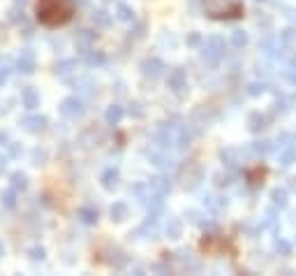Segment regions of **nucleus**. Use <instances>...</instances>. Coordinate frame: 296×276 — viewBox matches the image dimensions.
Instances as JSON below:
<instances>
[{
	"label": "nucleus",
	"mask_w": 296,
	"mask_h": 276,
	"mask_svg": "<svg viewBox=\"0 0 296 276\" xmlns=\"http://www.w3.org/2000/svg\"><path fill=\"white\" fill-rule=\"evenodd\" d=\"M74 14L72 0H37V21L49 28L65 26Z\"/></svg>",
	"instance_id": "f257e3e1"
},
{
	"label": "nucleus",
	"mask_w": 296,
	"mask_h": 276,
	"mask_svg": "<svg viewBox=\"0 0 296 276\" xmlns=\"http://www.w3.org/2000/svg\"><path fill=\"white\" fill-rule=\"evenodd\" d=\"M204 10L211 19H236L243 14V7L231 0H204Z\"/></svg>",
	"instance_id": "f03ea898"
},
{
	"label": "nucleus",
	"mask_w": 296,
	"mask_h": 276,
	"mask_svg": "<svg viewBox=\"0 0 296 276\" xmlns=\"http://www.w3.org/2000/svg\"><path fill=\"white\" fill-rule=\"evenodd\" d=\"M225 51H227L225 37H220V35H211V37L202 45V61L209 63V65H218V63L225 58Z\"/></svg>",
	"instance_id": "7ed1b4c3"
},
{
	"label": "nucleus",
	"mask_w": 296,
	"mask_h": 276,
	"mask_svg": "<svg viewBox=\"0 0 296 276\" xmlns=\"http://www.w3.org/2000/svg\"><path fill=\"white\" fill-rule=\"evenodd\" d=\"M202 179H204V170H202L199 163L185 161L181 167H178V181L183 183L185 190H194V188L202 183Z\"/></svg>",
	"instance_id": "20e7f679"
},
{
	"label": "nucleus",
	"mask_w": 296,
	"mask_h": 276,
	"mask_svg": "<svg viewBox=\"0 0 296 276\" xmlns=\"http://www.w3.org/2000/svg\"><path fill=\"white\" fill-rule=\"evenodd\" d=\"M58 111H61V116L67 119V121H77V119H81L86 114V105H83V100L77 98V95H67V98L61 100Z\"/></svg>",
	"instance_id": "39448f33"
},
{
	"label": "nucleus",
	"mask_w": 296,
	"mask_h": 276,
	"mask_svg": "<svg viewBox=\"0 0 296 276\" xmlns=\"http://www.w3.org/2000/svg\"><path fill=\"white\" fill-rule=\"evenodd\" d=\"M167 86H169V91L174 95H178V98H185L187 95V74L183 67H174V70L169 72V77H167Z\"/></svg>",
	"instance_id": "423d86ee"
},
{
	"label": "nucleus",
	"mask_w": 296,
	"mask_h": 276,
	"mask_svg": "<svg viewBox=\"0 0 296 276\" xmlns=\"http://www.w3.org/2000/svg\"><path fill=\"white\" fill-rule=\"evenodd\" d=\"M46 126H49V119H46V116H39V114H30V116H23L21 119V128L30 135L44 133Z\"/></svg>",
	"instance_id": "0eeeda50"
},
{
	"label": "nucleus",
	"mask_w": 296,
	"mask_h": 276,
	"mask_svg": "<svg viewBox=\"0 0 296 276\" xmlns=\"http://www.w3.org/2000/svg\"><path fill=\"white\" fill-rule=\"evenodd\" d=\"M139 67H141V74L146 79H160L167 72V65L160 58H146V61H141Z\"/></svg>",
	"instance_id": "6e6552de"
},
{
	"label": "nucleus",
	"mask_w": 296,
	"mask_h": 276,
	"mask_svg": "<svg viewBox=\"0 0 296 276\" xmlns=\"http://www.w3.org/2000/svg\"><path fill=\"white\" fill-rule=\"evenodd\" d=\"M17 70L21 72V74H33L35 72V51L33 49H21V54H19L17 58Z\"/></svg>",
	"instance_id": "1a4fd4ad"
},
{
	"label": "nucleus",
	"mask_w": 296,
	"mask_h": 276,
	"mask_svg": "<svg viewBox=\"0 0 296 276\" xmlns=\"http://www.w3.org/2000/svg\"><path fill=\"white\" fill-rule=\"evenodd\" d=\"M134 237H148V239H155L158 237V216L155 214H148V218L141 223V225L134 230Z\"/></svg>",
	"instance_id": "9d476101"
},
{
	"label": "nucleus",
	"mask_w": 296,
	"mask_h": 276,
	"mask_svg": "<svg viewBox=\"0 0 296 276\" xmlns=\"http://www.w3.org/2000/svg\"><path fill=\"white\" fill-rule=\"evenodd\" d=\"M148 186H151V190L158 195H169L171 193V179L167 177V174H155V177L148 179Z\"/></svg>",
	"instance_id": "9b49d317"
},
{
	"label": "nucleus",
	"mask_w": 296,
	"mask_h": 276,
	"mask_svg": "<svg viewBox=\"0 0 296 276\" xmlns=\"http://www.w3.org/2000/svg\"><path fill=\"white\" fill-rule=\"evenodd\" d=\"M206 111H209V109H206L204 105L197 107V109L192 111V119H190V121H192V126L197 128V130H206V128L213 123V114H206Z\"/></svg>",
	"instance_id": "f8f14e48"
},
{
	"label": "nucleus",
	"mask_w": 296,
	"mask_h": 276,
	"mask_svg": "<svg viewBox=\"0 0 296 276\" xmlns=\"http://www.w3.org/2000/svg\"><path fill=\"white\" fill-rule=\"evenodd\" d=\"M95 40H97V33L90 30V28H81V30H77V35H74V42H77V47L81 51L90 49V47L95 45Z\"/></svg>",
	"instance_id": "ddd939ff"
},
{
	"label": "nucleus",
	"mask_w": 296,
	"mask_h": 276,
	"mask_svg": "<svg viewBox=\"0 0 296 276\" xmlns=\"http://www.w3.org/2000/svg\"><path fill=\"white\" fill-rule=\"evenodd\" d=\"M100 181H102V188H105V190L114 193L116 188H118V183H121V172L116 170V167H109V170H105V172H102V177H100Z\"/></svg>",
	"instance_id": "4468645a"
},
{
	"label": "nucleus",
	"mask_w": 296,
	"mask_h": 276,
	"mask_svg": "<svg viewBox=\"0 0 296 276\" xmlns=\"http://www.w3.org/2000/svg\"><path fill=\"white\" fill-rule=\"evenodd\" d=\"M21 100H23V107L30 111H35L39 107V91L35 86H26L21 93Z\"/></svg>",
	"instance_id": "2eb2a0df"
},
{
	"label": "nucleus",
	"mask_w": 296,
	"mask_h": 276,
	"mask_svg": "<svg viewBox=\"0 0 296 276\" xmlns=\"http://www.w3.org/2000/svg\"><path fill=\"white\" fill-rule=\"evenodd\" d=\"M146 155H148V161H151V165L160 167V170H171V167H174L169 155L160 153V151H146Z\"/></svg>",
	"instance_id": "dca6fc26"
},
{
	"label": "nucleus",
	"mask_w": 296,
	"mask_h": 276,
	"mask_svg": "<svg viewBox=\"0 0 296 276\" xmlns=\"http://www.w3.org/2000/svg\"><path fill=\"white\" fill-rule=\"evenodd\" d=\"M165 195H158V193H153L151 190V195H148V200H146V209H148V214H155V216H160L162 211H165Z\"/></svg>",
	"instance_id": "f3484780"
},
{
	"label": "nucleus",
	"mask_w": 296,
	"mask_h": 276,
	"mask_svg": "<svg viewBox=\"0 0 296 276\" xmlns=\"http://www.w3.org/2000/svg\"><path fill=\"white\" fill-rule=\"evenodd\" d=\"M220 161L225 163V167L236 170V167L241 165V151L238 149H225L222 153H220Z\"/></svg>",
	"instance_id": "a211bd4d"
},
{
	"label": "nucleus",
	"mask_w": 296,
	"mask_h": 276,
	"mask_svg": "<svg viewBox=\"0 0 296 276\" xmlns=\"http://www.w3.org/2000/svg\"><path fill=\"white\" fill-rule=\"evenodd\" d=\"M266 123H269V119H266L262 111H253V114L248 116V128H250L253 133H262L264 128H266Z\"/></svg>",
	"instance_id": "6ab92c4d"
},
{
	"label": "nucleus",
	"mask_w": 296,
	"mask_h": 276,
	"mask_svg": "<svg viewBox=\"0 0 296 276\" xmlns=\"http://www.w3.org/2000/svg\"><path fill=\"white\" fill-rule=\"evenodd\" d=\"M109 216H111V221L123 223L127 216H130V207H127L125 202H114V205H111V209H109Z\"/></svg>",
	"instance_id": "aec40b11"
},
{
	"label": "nucleus",
	"mask_w": 296,
	"mask_h": 276,
	"mask_svg": "<svg viewBox=\"0 0 296 276\" xmlns=\"http://www.w3.org/2000/svg\"><path fill=\"white\" fill-rule=\"evenodd\" d=\"M74 70H77V61H72V58H65V61L56 63V74H58L61 79H67Z\"/></svg>",
	"instance_id": "412c9836"
},
{
	"label": "nucleus",
	"mask_w": 296,
	"mask_h": 276,
	"mask_svg": "<svg viewBox=\"0 0 296 276\" xmlns=\"http://www.w3.org/2000/svg\"><path fill=\"white\" fill-rule=\"evenodd\" d=\"M273 146H275L273 142L262 139V142H253V144H250V149H248V151H250L253 155H257V158H262V155H269L271 151H273Z\"/></svg>",
	"instance_id": "4be33fe9"
},
{
	"label": "nucleus",
	"mask_w": 296,
	"mask_h": 276,
	"mask_svg": "<svg viewBox=\"0 0 296 276\" xmlns=\"http://www.w3.org/2000/svg\"><path fill=\"white\" fill-rule=\"evenodd\" d=\"M123 114H125V109H123L121 105H111L107 107V114H105V121L109 123V126H118L123 119Z\"/></svg>",
	"instance_id": "5701e85b"
},
{
	"label": "nucleus",
	"mask_w": 296,
	"mask_h": 276,
	"mask_svg": "<svg viewBox=\"0 0 296 276\" xmlns=\"http://www.w3.org/2000/svg\"><path fill=\"white\" fill-rule=\"evenodd\" d=\"M83 61H86V65H90V67H100V65H105V54L102 51H90V49H86L83 51Z\"/></svg>",
	"instance_id": "b1692460"
},
{
	"label": "nucleus",
	"mask_w": 296,
	"mask_h": 276,
	"mask_svg": "<svg viewBox=\"0 0 296 276\" xmlns=\"http://www.w3.org/2000/svg\"><path fill=\"white\" fill-rule=\"evenodd\" d=\"M10 183H12V188H14V190H21V193H23V190L28 188V174H26V172H21V170L12 172V174H10Z\"/></svg>",
	"instance_id": "393cba45"
},
{
	"label": "nucleus",
	"mask_w": 296,
	"mask_h": 276,
	"mask_svg": "<svg viewBox=\"0 0 296 276\" xmlns=\"http://www.w3.org/2000/svg\"><path fill=\"white\" fill-rule=\"evenodd\" d=\"M116 19H118V21H125V23L134 21V10H132L130 5H125V3H118V5H116Z\"/></svg>",
	"instance_id": "a878e982"
},
{
	"label": "nucleus",
	"mask_w": 296,
	"mask_h": 276,
	"mask_svg": "<svg viewBox=\"0 0 296 276\" xmlns=\"http://www.w3.org/2000/svg\"><path fill=\"white\" fill-rule=\"evenodd\" d=\"M77 216L81 218V223H86V225H95V223H97V209H93V207H81V209L77 211Z\"/></svg>",
	"instance_id": "bb28decb"
},
{
	"label": "nucleus",
	"mask_w": 296,
	"mask_h": 276,
	"mask_svg": "<svg viewBox=\"0 0 296 276\" xmlns=\"http://www.w3.org/2000/svg\"><path fill=\"white\" fill-rule=\"evenodd\" d=\"M296 163V146H285V149L280 151V165L282 167H289V165H294Z\"/></svg>",
	"instance_id": "cd10ccee"
},
{
	"label": "nucleus",
	"mask_w": 296,
	"mask_h": 276,
	"mask_svg": "<svg viewBox=\"0 0 296 276\" xmlns=\"http://www.w3.org/2000/svg\"><path fill=\"white\" fill-rule=\"evenodd\" d=\"M17 193L19 190H14V188H7V190L0 193V202H3L5 209H14V207H17Z\"/></svg>",
	"instance_id": "c85d7f7f"
},
{
	"label": "nucleus",
	"mask_w": 296,
	"mask_h": 276,
	"mask_svg": "<svg viewBox=\"0 0 296 276\" xmlns=\"http://www.w3.org/2000/svg\"><path fill=\"white\" fill-rule=\"evenodd\" d=\"M167 237L169 239H181L183 234V223L178 221V218H169V223H167Z\"/></svg>",
	"instance_id": "c756f323"
},
{
	"label": "nucleus",
	"mask_w": 296,
	"mask_h": 276,
	"mask_svg": "<svg viewBox=\"0 0 296 276\" xmlns=\"http://www.w3.org/2000/svg\"><path fill=\"white\" fill-rule=\"evenodd\" d=\"M271 202H273V207L285 209L287 207V190L285 188H273V190H271Z\"/></svg>",
	"instance_id": "7c9ffc66"
},
{
	"label": "nucleus",
	"mask_w": 296,
	"mask_h": 276,
	"mask_svg": "<svg viewBox=\"0 0 296 276\" xmlns=\"http://www.w3.org/2000/svg\"><path fill=\"white\" fill-rule=\"evenodd\" d=\"M90 19H93L95 26L100 28H109L111 26V14H107L105 10H95L93 14H90Z\"/></svg>",
	"instance_id": "2f4dec72"
},
{
	"label": "nucleus",
	"mask_w": 296,
	"mask_h": 276,
	"mask_svg": "<svg viewBox=\"0 0 296 276\" xmlns=\"http://www.w3.org/2000/svg\"><path fill=\"white\" fill-rule=\"evenodd\" d=\"M204 202H206V207H209L211 211H215V214H218V211H222L227 207V198H213V195H206V198H204Z\"/></svg>",
	"instance_id": "473e14b6"
},
{
	"label": "nucleus",
	"mask_w": 296,
	"mask_h": 276,
	"mask_svg": "<svg viewBox=\"0 0 296 276\" xmlns=\"http://www.w3.org/2000/svg\"><path fill=\"white\" fill-rule=\"evenodd\" d=\"M176 255H178V260L183 262V267H185V269H194V271L199 269V262H194V260H192V253L187 249H181Z\"/></svg>",
	"instance_id": "72a5a7b5"
},
{
	"label": "nucleus",
	"mask_w": 296,
	"mask_h": 276,
	"mask_svg": "<svg viewBox=\"0 0 296 276\" xmlns=\"http://www.w3.org/2000/svg\"><path fill=\"white\" fill-rule=\"evenodd\" d=\"M46 161H49V153L44 149H39V146H35L33 151H30V163H33L35 167H39V165H46Z\"/></svg>",
	"instance_id": "f704fd0d"
},
{
	"label": "nucleus",
	"mask_w": 296,
	"mask_h": 276,
	"mask_svg": "<svg viewBox=\"0 0 296 276\" xmlns=\"http://www.w3.org/2000/svg\"><path fill=\"white\" fill-rule=\"evenodd\" d=\"M231 45H234L236 49H243V47L248 45V33L245 30H241V28L231 30Z\"/></svg>",
	"instance_id": "c9c22d12"
},
{
	"label": "nucleus",
	"mask_w": 296,
	"mask_h": 276,
	"mask_svg": "<svg viewBox=\"0 0 296 276\" xmlns=\"http://www.w3.org/2000/svg\"><path fill=\"white\" fill-rule=\"evenodd\" d=\"M7 21L10 23H26V14H23L21 5H14L10 12H7Z\"/></svg>",
	"instance_id": "e433bc0d"
},
{
	"label": "nucleus",
	"mask_w": 296,
	"mask_h": 276,
	"mask_svg": "<svg viewBox=\"0 0 296 276\" xmlns=\"http://www.w3.org/2000/svg\"><path fill=\"white\" fill-rule=\"evenodd\" d=\"M148 183H134V186L130 188V193L132 195H137V200L141 202V205H146V200H148Z\"/></svg>",
	"instance_id": "4c0bfd02"
},
{
	"label": "nucleus",
	"mask_w": 296,
	"mask_h": 276,
	"mask_svg": "<svg viewBox=\"0 0 296 276\" xmlns=\"http://www.w3.org/2000/svg\"><path fill=\"white\" fill-rule=\"evenodd\" d=\"M266 89H269V86L264 82H250L248 84V95H250V98H257V95L266 93Z\"/></svg>",
	"instance_id": "58836bf2"
},
{
	"label": "nucleus",
	"mask_w": 296,
	"mask_h": 276,
	"mask_svg": "<svg viewBox=\"0 0 296 276\" xmlns=\"http://www.w3.org/2000/svg\"><path fill=\"white\" fill-rule=\"evenodd\" d=\"M296 42V28H287L280 33V45L282 47H291Z\"/></svg>",
	"instance_id": "ea45409f"
},
{
	"label": "nucleus",
	"mask_w": 296,
	"mask_h": 276,
	"mask_svg": "<svg viewBox=\"0 0 296 276\" xmlns=\"http://www.w3.org/2000/svg\"><path fill=\"white\" fill-rule=\"evenodd\" d=\"M130 116L132 119H143L146 116V109H143V102H139V100H132L130 102Z\"/></svg>",
	"instance_id": "a19ab883"
},
{
	"label": "nucleus",
	"mask_w": 296,
	"mask_h": 276,
	"mask_svg": "<svg viewBox=\"0 0 296 276\" xmlns=\"http://www.w3.org/2000/svg\"><path fill=\"white\" fill-rule=\"evenodd\" d=\"M28 258L33 260V262H42L46 258V249L44 246H33V249H28Z\"/></svg>",
	"instance_id": "79ce46f5"
},
{
	"label": "nucleus",
	"mask_w": 296,
	"mask_h": 276,
	"mask_svg": "<svg viewBox=\"0 0 296 276\" xmlns=\"http://www.w3.org/2000/svg\"><path fill=\"white\" fill-rule=\"evenodd\" d=\"M185 218H187L190 223H194V225H202V223L206 221V216H204L202 211H197V209H187V211H185Z\"/></svg>",
	"instance_id": "37998d69"
},
{
	"label": "nucleus",
	"mask_w": 296,
	"mask_h": 276,
	"mask_svg": "<svg viewBox=\"0 0 296 276\" xmlns=\"http://www.w3.org/2000/svg\"><path fill=\"white\" fill-rule=\"evenodd\" d=\"M275 251H278L280 255H289L291 253L289 242H285V239H275Z\"/></svg>",
	"instance_id": "c03bdc74"
},
{
	"label": "nucleus",
	"mask_w": 296,
	"mask_h": 276,
	"mask_svg": "<svg viewBox=\"0 0 296 276\" xmlns=\"http://www.w3.org/2000/svg\"><path fill=\"white\" fill-rule=\"evenodd\" d=\"M7 149H10V158H21L23 155V146L21 144H7Z\"/></svg>",
	"instance_id": "a18cd8bd"
},
{
	"label": "nucleus",
	"mask_w": 296,
	"mask_h": 276,
	"mask_svg": "<svg viewBox=\"0 0 296 276\" xmlns=\"http://www.w3.org/2000/svg\"><path fill=\"white\" fill-rule=\"evenodd\" d=\"M143 35H146V23H137V26L130 30V37H134V40L143 37Z\"/></svg>",
	"instance_id": "49530a36"
},
{
	"label": "nucleus",
	"mask_w": 296,
	"mask_h": 276,
	"mask_svg": "<svg viewBox=\"0 0 296 276\" xmlns=\"http://www.w3.org/2000/svg\"><path fill=\"white\" fill-rule=\"evenodd\" d=\"M289 142H291V135H289V133H280L278 139H275V146L285 149V146H289Z\"/></svg>",
	"instance_id": "de8ad7c7"
},
{
	"label": "nucleus",
	"mask_w": 296,
	"mask_h": 276,
	"mask_svg": "<svg viewBox=\"0 0 296 276\" xmlns=\"http://www.w3.org/2000/svg\"><path fill=\"white\" fill-rule=\"evenodd\" d=\"M273 111H275V114H285V111H287V100L285 98H275Z\"/></svg>",
	"instance_id": "09e8293b"
},
{
	"label": "nucleus",
	"mask_w": 296,
	"mask_h": 276,
	"mask_svg": "<svg viewBox=\"0 0 296 276\" xmlns=\"http://www.w3.org/2000/svg\"><path fill=\"white\" fill-rule=\"evenodd\" d=\"M215 183H218L220 188L229 186V183H231V174H218V177H215Z\"/></svg>",
	"instance_id": "8fccbe9b"
},
{
	"label": "nucleus",
	"mask_w": 296,
	"mask_h": 276,
	"mask_svg": "<svg viewBox=\"0 0 296 276\" xmlns=\"http://www.w3.org/2000/svg\"><path fill=\"white\" fill-rule=\"evenodd\" d=\"M202 45V35L199 33H190L187 35V47H199Z\"/></svg>",
	"instance_id": "3c124183"
},
{
	"label": "nucleus",
	"mask_w": 296,
	"mask_h": 276,
	"mask_svg": "<svg viewBox=\"0 0 296 276\" xmlns=\"http://www.w3.org/2000/svg\"><path fill=\"white\" fill-rule=\"evenodd\" d=\"M262 227H275V214H273V211H269V214H266V218H264Z\"/></svg>",
	"instance_id": "603ef678"
},
{
	"label": "nucleus",
	"mask_w": 296,
	"mask_h": 276,
	"mask_svg": "<svg viewBox=\"0 0 296 276\" xmlns=\"http://www.w3.org/2000/svg\"><path fill=\"white\" fill-rule=\"evenodd\" d=\"M7 77H10V67L3 65V67H0V86H3V84L7 82Z\"/></svg>",
	"instance_id": "864d4df0"
},
{
	"label": "nucleus",
	"mask_w": 296,
	"mask_h": 276,
	"mask_svg": "<svg viewBox=\"0 0 296 276\" xmlns=\"http://www.w3.org/2000/svg\"><path fill=\"white\" fill-rule=\"evenodd\" d=\"M7 144H10V135L5 130H0V146H7Z\"/></svg>",
	"instance_id": "5fc2aeb1"
},
{
	"label": "nucleus",
	"mask_w": 296,
	"mask_h": 276,
	"mask_svg": "<svg viewBox=\"0 0 296 276\" xmlns=\"http://www.w3.org/2000/svg\"><path fill=\"white\" fill-rule=\"evenodd\" d=\"M33 33H35V30H33V26H26V28H23V37H26V40H30V37H33Z\"/></svg>",
	"instance_id": "6e6d98bb"
},
{
	"label": "nucleus",
	"mask_w": 296,
	"mask_h": 276,
	"mask_svg": "<svg viewBox=\"0 0 296 276\" xmlns=\"http://www.w3.org/2000/svg\"><path fill=\"white\" fill-rule=\"evenodd\" d=\"M7 161H10V155H3V153H0V172H5Z\"/></svg>",
	"instance_id": "4d7b16f0"
},
{
	"label": "nucleus",
	"mask_w": 296,
	"mask_h": 276,
	"mask_svg": "<svg viewBox=\"0 0 296 276\" xmlns=\"http://www.w3.org/2000/svg\"><path fill=\"white\" fill-rule=\"evenodd\" d=\"M289 70L296 72V56H291V58H289Z\"/></svg>",
	"instance_id": "13d9d810"
},
{
	"label": "nucleus",
	"mask_w": 296,
	"mask_h": 276,
	"mask_svg": "<svg viewBox=\"0 0 296 276\" xmlns=\"http://www.w3.org/2000/svg\"><path fill=\"white\" fill-rule=\"evenodd\" d=\"M153 271H169L165 265H153Z\"/></svg>",
	"instance_id": "bf43d9fd"
},
{
	"label": "nucleus",
	"mask_w": 296,
	"mask_h": 276,
	"mask_svg": "<svg viewBox=\"0 0 296 276\" xmlns=\"http://www.w3.org/2000/svg\"><path fill=\"white\" fill-rule=\"evenodd\" d=\"M287 77H289V82L296 86V72H291V70H289V74H287Z\"/></svg>",
	"instance_id": "052dcab7"
},
{
	"label": "nucleus",
	"mask_w": 296,
	"mask_h": 276,
	"mask_svg": "<svg viewBox=\"0 0 296 276\" xmlns=\"http://www.w3.org/2000/svg\"><path fill=\"white\" fill-rule=\"evenodd\" d=\"M26 3H28V0H14V5H21V7L26 5Z\"/></svg>",
	"instance_id": "680f3d73"
},
{
	"label": "nucleus",
	"mask_w": 296,
	"mask_h": 276,
	"mask_svg": "<svg viewBox=\"0 0 296 276\" xmlns=\"http://www.w3.org/2000/svg\"><path fill=\"white\" fill-rule=\"evenodd\" d=\"M0 255H5V246H3V242H0Z\"/></svg>",
	"instance_id": "e2e57ef3"
},
{
	"label": "nucleus",
	"mask_w": 296,
	"mask_h": 276,
	"mask_svg": "<svg viewBox=\"0 0 296 276\" xmlns=\"http://www.w3.org/2000/svg\"><path fill=\"white\" fill-rule=\"evenodd\" d=\"M291 107L296 109V93H294V98H291Z\"/></svg>",
	"instance_id": "0e129e2a"
},
{
	"label": "nucleus",
	"mask_w": 296,
	"mask_h": 276,
	"mask_svg": "<svg viewBox=\"0 0 296 276\" xmlns=\"http://www.w3.org/2000/svg\"><path fill=\"white\" fill-rule=\"evenodd\" d=\"M291 188H294V190H296V179H291Z\"/></svg>",
	"instance_id": "69168bd1"
},
{
	"label": "nucleus",
	"mask_w": 296,
	"mask_h": 276,
	"mask_svg": "<svg viewBox=\"0 0 296 276\" xmlns=\"http://www.w3.org/2000/svg\"><path fill=\"white\" fill-rule=\"evenodd\" d=\"M257 3H271V0H257Z\"/></svg>",
	"instance_id": "338daca9"
},
{
	"label": "nucleus",
	"mask_w": 296,
	"mask_h": 276,
	"mask_svg": "<svg viewBox=\"0 0 296 276\" xmlns=\"http://www.w3.org/2000/svg\"><path fill=\"white\" fill-rule=\"evenodd\" d=\"M294 221H296V214H294Z\"/></svg>",
	"instance_id": "774afa93"
}]
</instances>
